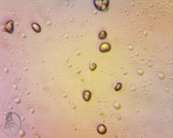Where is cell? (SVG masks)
<instances>
[{"mask_svg":"<svg viewBox=\"0 0 173 138\" xmlns=\"http://www.w3.org/2000/svg\"><path fill=\"white\" fill-rule=\"evenodd\" d=\"M109 0H94L95 6L97 10L101 11H106L108 10L109 4Z\"/></svg>","mask_w":173,"mask_h":138,"instance_id":"obj_1","label":"cell"},{"mask_svg":"<svg viewBox=\"0 0 173 138\" xmlns=\"http://www.w3.org/2000/svg\"><path fill=\"white\" fill-rule=\"evenodd\" d=\"M100 52L102 53H106L111 50V46L109 43H102L99 47Z\"/></svg>","mask_w":173,"mask_h":138,"instance_id":"obj_2","label":"cell"},{"mask_svg":"<svg viewBox=\"0 0 173 138\" xmlns=\"http://www.w3.org/2000/svg\"><path fill=\"white\" fill-rule=\"evenodd\" d=\"M14 22L13 21H10L8 22L5 25V30L6 31L9 33H13L14 30Z\"/></svg>","mask_w":173,"mask_h":138,"instance_id":"obj_3","label":"cell"},{"mask_svg":"<svg viewBox=\"0 0 173 138\" xmlns=\"http://www.w3.org/2000/svg\"><path fill=\"white\" fill-rule=\"evenodd\" d=\"M98 132L101 135L104 134L106 132L107 129L106 127L103 124H100L98 126L97 128Z\"/></svg>","mask_w":173,"mask_h":138,"instance_id":"obj_4","label":"cell"},{"mask_svg":"<svg viewBox=\"0 0 173 138\" xmlns=\"http://www.w3.org/2000/svg\"><path fill=\"white\" fill-rule=\"evenodd\" d=\"M83 97L85 101L88 102L91 99V93L89 91H85L82 93Z\"/></svg>","mask_w":173,"mask_h":138,"instance_id":"obj_5","label":"cell"},{"mask_svg":"<svg viewBox=\"0 0 173 138\" xmlns=\"http://www.w3.org/2000/svg\"><path fill=\"white\" fill-rule=\"evenodd\" d=\"M32 27L34 31L37 33H40L41 31V28L40 25L37 23H34L32 24Z\"/></svg>","mask_w":173,"mask_h":138,"instance_id":"obj_6","label":"cell"},{"mask_svg":"<svg viewBox=\"0 0 173 138\" xmlns=\"http://www.w3.org/2000/svg\"><path fill=\"white\" fill-rule=\"evenodd\" d=\"M107 36V33L106 31H102L99 34L98 37L100 40H104Z\"/></svg>","mask_w":173,"mask_h":138,"instance_id":"obj_7","label":"cell"},{"mask_svg":"<svg viewBox=\"0 0 173 138\" xmlns=\"http://www.w3.org/2000/svg\"><path fill=\"white\" fill-rule=\"evenodd\" d=\"M122 88V85L121 83H118L117 84L115 88V90L116 91H118L121 90Z\"/></svg>","mask_w":173,"mask_h":138,"instance_id":"obj_8","label":"cell"},{"mask_svg":"<svg viewBox=\"0 0 173 138\" xmlns=\"http://www.w3.org/2000/svg\"><path fill=\"white\" fill-rule=\"evenodd\" d=\"M97 65L96 64H90L89 66V68L92 71H94L97 68Z\"/></svg>","mask_w":173,"mask_h":138,"instance_id":"obj_9","label":"cell"}]
</instances>
